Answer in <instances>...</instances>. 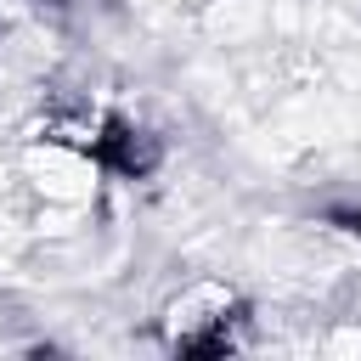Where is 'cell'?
Here are the masks:
<instances>
[{"instance_id":"obj_2","label":"cell","mask_w":361,"mask_h":361,"mask_svg":"<svg viewBox=\"0 0 361 361\" xmlns=\"http://www.w3.org/2000/svg\"><path fill=\"white\" fill-rule=\"evenodd\" d=\"M28 175L51 203H85L90 186H96V152L56 141V135H39L34 152H28Z\"/></svg>"},{"instance_id":"obj_1","label":"cell","mask_w":361,"mask_h":361,"mask_svg":"<svg viewBox=\"0 0 361 361\" xmlns=\"http://www.w3.org/2000/svg\"><path fill=\"white\" fill-rule=\"evenodd\" d=\"M243 299L226 282H192L164 305V344L180 355H220L243 350Z\"/></svg>"}]
</instances>
